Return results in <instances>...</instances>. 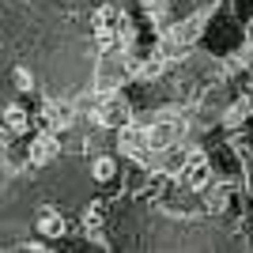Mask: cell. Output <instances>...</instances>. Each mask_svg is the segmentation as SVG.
<instances>
[{"label":"cell","instance_id":"8","mask_svg":"<svg viewBox=\"0 0 253 253\" xmlns=\"http://www.w3.org/2000/svg\"><path fill=\"white\" fill-rule=\"evenodd\" d=\"M34 227H38V234H42V238H64L68 219H64L57 208H42V211H38V219H34Z\"/></svg>","mask_w":253,"mask_h":253},{"label":"cell","instance_id":"1","mask_svg":"<svg viewBox=\"0 0 253 253\" xmlns=\"http://www.w3.org/2000/svg\"><path fill=\"white\" fill-rule=\"evenodd\" d=\"M185 132H189L185 117H178V114H159L155 121H151V128H144V144L159 155V151H170L174 144H181Z\"/></svg>","mask_w":253,"mask_h":253},{"label":"cell","instance_id":"10","mask_svg":"<svg viewBox=\"0 0 253 253\" xmlns=\"http://www.w3.org/2000/svg\"><path fill=\"white\" fill-rule=\"evenodd\" d=\"M11 84H15V91L27 95V91H34V76L27 72V68H15V72H11Z\"/></svg>","mask_w":253,"mask_h":253},{"label":"cell","instance_id":"3","mask_svg":"<svg viewBox=\"0 0 253 253\" xmlns=\"http://www.w3.org/2000/svg\"><path fill=\"white\" fill-rule=\"evenodd\" d=\"M91 121L98 128H121L132 121V102L121 91H102V98L91 106Z\"/></svg>","mask_w":253,"mask_h":253},{"label":"cell","instance_id":"5","mask_svg":"<svg viewBox=\"0 0 253 253\" xmlns=\"http://www.w3.org/2000/svg\"><path fill=\"white\" fill-rule=\"evenodd\" d=\"M57 155H61V136H57L53 128H42V132H34L31 148H27V163L38 170V167H49Z\"/></svg>","mask_w":253,"mask_h":253},{"label":"cell","instance_id":"11","mask_svg":"<svg viewBox=\"0 0 253 253\" xmlns=\"http://www.w3.org/2000/svg\"><path fill=\"white\" fill-rule=\"evenodd\" d=\"M246 38H250V42H253V19H250V27H246Z\"/></svg>","mask_w":253,"mask_h":253},{"label":"cell","instance_id":"4","mask_svg":"<svg viewBox=\"0 0 253 253\" xmlns=\"http://www.w3.org/2000/svg\"><path fill=\"white\" fill-rule=\"evenodd\" d=\"M121 19H125V8H121V4H102V8H95L91 23H95V49L98 53H117Z\"/></svg>","mask_w":253,"mask_h":253},{"label":"cell","instance_id":"9","mask_svg":"<svg viewBox=\"0 0 253 253\" xmlns=\"http://www.w3.org/2000/svg\"><path fill=\"white\" fill-rule=\"evenodd\" d=\"M80 223H84L87 234H98V231H102V204H87V208H84V219H80Z\"/></svg>","mask_w":253,"mask_h":253},{"label":"cell","instance_id":"2","mask_svg":"<svg viewBox=\"0 0 253 253\" xmlns=\"http://www.w3.org/2000/svg\"><path fill=\"white\" fill-rule=\"evenodd\" d=\"M174 181H178V189L201 193L211 181V155L204 148H189L185 159H181V167H178V174H174Z\"/></svg>","mask_w":253,"mask_h":253},{"label":"cell","instance_id":"7","mask_svg":"<svg viewBox=\"0 0 253 253\" xmlns=\"http://www.w3.org/2000/svg\"><path fill=\"white\" fill-rule=\"evenodd\" d=\"M91 178H95L98 185H114V181L121 178V159L95 151V155H91Z\"/></svg>","mask_w":253,"mask_h":253},{"label":"cell","instance_id":"6","mask_svg":"<svg viewBox=\"0 0 253 253\" xmlns=\"http://www.w3.org/2000/svg\"><path fill=\"white\" fill-rule=\"evenodd\" d=\"M0 125L8 128L11 140H15V136H27V132H31V114H27V106H19V102L4 106V110H0Z\"/></svg>","mask_w":253,"mask_h":253}]
</instances>
